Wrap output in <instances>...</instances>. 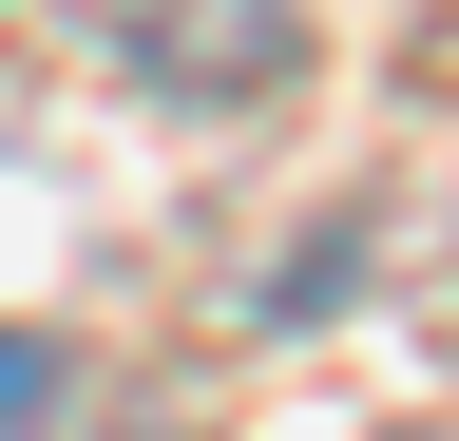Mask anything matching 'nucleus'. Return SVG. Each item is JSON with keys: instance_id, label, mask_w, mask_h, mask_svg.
I'll list each match as a JSON object with an SVG mask.
<instances>
[{"instance_id": "obj_1", "label": "nucleus", "mask_w": 459, "mask_h": 441, "mask_svg": "<svg viewBox=\"0 0 459 441\" xmlns=\"http://www.w3.org/2000/svg\"><path fill=\"white\" fill-rule=\"evenodd\" d=\"M39 384H57V365L20 346V326H0V422H39Z\"/></svg>"}]
</instances>
